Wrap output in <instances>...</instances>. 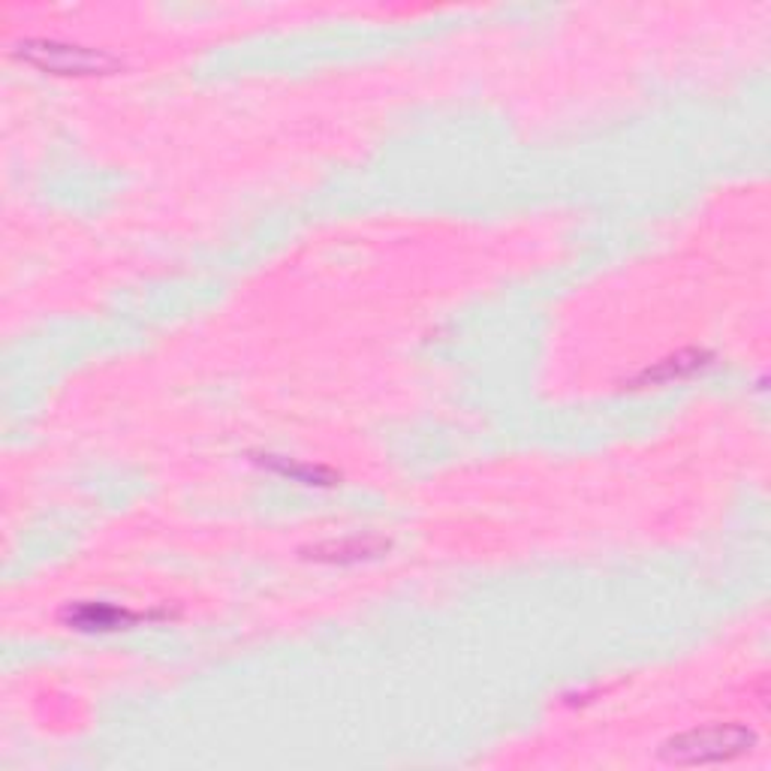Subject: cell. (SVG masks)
I'll return each mask as SVG.
<instances>
[{
  "instance_id": "5",
  "label": "cell",
  "mask_w": 771,
  "mask_h": 771,
  "mask_svg": "<svg viewBox=\"0 0 771 771\" xmlns=\"http://www.w3.org/2000/svg\"><path fill=\"white\" fill-rule=\"evenodd\" d=\"M386 549L383 540H361V537H349V540L323 542L313 549L317 561H361V557H373Z\"/></svg>"
},
{
  "instance_id": "4",
  "label": "cell",
  "mask_w": 771,
  "mask_h": 771,
  "mask_svg": "<svg viewBox=\"0 0 771 771\" xmlns=\"http://www.w3.org/2000/svg\"><path fill=\"white\" fill-rule=\"evenodd\" d=\"M705 365V353L699 349H684V353H675L669 359L657 361L654 368L642 371L638 383H666V380H678V377H687V373L699 371Z\"/></svg>"
},
{
  "instance_id": "3",
  "label": "cell",
  "mask_w": 771,
  "mask_h": 771,
  "mask_svg": "<svg viewBox=\"0 0 771 771\" xmlns=\"http://www.w3.org/2000/svg\"><path fill=\"white\" fill-rule=\"evenodd\" d=\"M139 618L142 614H133L118 606H108V602H82L67 612V621L79 630H115V626H130Z\"/></svg>"
},
{
  "instance_id": "1",
  "label": "cell",
  "mask_w": 771,
  "mask_h": 771,
  "mask_svg": "<svg viewBox=\"0 0 771 771\" xmlns=\"http://www.w3.org/2000/svg\"><path fill=\"white\" fill-rule=\"evenodd\" d=\"M757 747V733L741 723H711L699 729L672 735L660 747L663 762L669 766H717L741 757Z\"/></svg>"
},
{
  "instance_id": "2",
  "label": "cell",
  "mask_w": 771,
  "mask_h": 771,
  "mask_svg": "<svg viewBox=\"0 0 771 771\" xmlns=\"http://www.w3.org/2000/svg\"><path fill=\"white\" fill-rule=\"evenodd\" d=\"M15 55L36 70L55 72V76H106L120 67V60L108 55L106 48L76 46V43L46 39V36H24L15 46Z\"/></svg>"
}]
</instances>
